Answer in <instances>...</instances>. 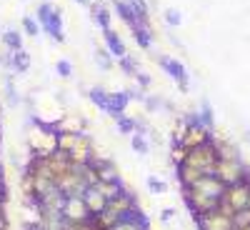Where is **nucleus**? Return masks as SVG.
I'll list each match as a JSON object with an SVG mask.
<instances>
[{"label": "nucleus", "mask_w": 250, "mask_h": 230, "mask_svg": "<svg viewBox=\"0 0 250 230\" xmlns=\"http://www.w3.org/2000/svg\"><path fill=\"white\" fill-rule=\"evenodd\" d=\"M35 18H38L40 28H43V33L50 35V40H55V43H65L62 13L50 5V0H40V5H38V10H35Z\"/></svg>", "instance_id": "nucleus-1"}, {"label": "nucleus", "mask_w": 250, "mask_h": 230, "mask_svg": "<svg viewBox=\"0 0 250 230\" xmlns=\"http://www.w3.org/2000/svg\"><path fill=\"white\" fill-rule=\"evenodd\" d=\"M185 163L193 165V168H198V170H203L205 175H213L215 163H218V150H215L213 140H208V143L198 145V148H190V150H188Z\"/></svg>", "instance_id": "nucleus-2"}, {"label": "nucleus", "mask_w": 250, "mask_h": 230, "mask_svg": "<svg viewBox=\"0 0 250 230\" xmlns=\"http://www.w3.org/2000/svg\"><path fill=\"white\" fill-rule=\"evenodd\" d=\"M28 145H30L33 155L48 158L53 150H58V130H45L43 125H35L28 133Z\"/></svg>", "instance_id": "nucleus-3"}, {"label": "nucleus", "mask_w": 250, "mask_h": 230, "mask_svg": "<svg viewBox=\"0 0 250 230\" xmlns=\"http://www.w3.org/2000/svg\"><path fill=\"white\" fill-rule=\"evenodd\" d=\"M213 175H215V178H220L225 185H233V183H240V180H245V175H248V168L243 165V160H240V158H238V160H223V158H218Z\"/></svg>", "instance_id": "nucleus-4"}, {"label": "nucleus", "mask_w": 250, "mask_h": 230, "mask_svg": "<svg viewBox=\"0 0 250 230\" xmlns=\"http://www.w3.org/2000/svg\"><path fill=\"white\" fill-rule=\"evenodd\" d=\"M183 198L188 203V208L195 213V215H203V213H210L218 208L220 198H213V195H205L198 188H183Z\"/></svg>", "instance_id": "nucleus-5"}, {"label": "nucleus", "mask_w": 250, "mask_h": 230, "mask_svg": "<svg viewBox=\"0 0 250 230\" xmlns=\"http://www.w3.org/2000/svg\"><path fill=\"white\" fill-rule=\"evenodd\" d=\"M158 65L178 83V88H180L183 93L190 90V78H188V70H185V65H183L180 60H175V58H170V55H160V58H158Z\"/></svg>", "instance_id": "nucleus-6"}, {"label": "nucleus", "mask_w": 250, "mask_h": 230, "mask_svg": "<svg viewBox=\"0 0 250 230\" xmlns=\"http://www.w3.org/2000/svg\"><path fill=\"white\" fill-rule=\"evenodd\" d=\"M223 200L233 208L238 213L240 208H248V200H250V180H240V183H233V185H225V193H223Z\"/></svg>", "instance_id": "nucleus-7"}, {"label": "nucleus", "mask_w": 250, "mask_h": 230, "mask_svg": "<svg viewBox=\"0 0 250 230\" xmlns=\"http://www.w3.org/2000/svg\"><path fill=\"white\" fill-rule=\"evenodd\" d=\"M195 220H198V228H200V230H235L233 218L225 215V213H220L218 208H215V210H210V213L195 215Z\"/></svg>", "instance_id": "nucleus-8"}, {"label": "nucleus", "mask_w": 250, "mask_h": 230, "mask_svg": "<svg viewBox=\"0 0 250 230\" xmlns=\"http://www.w3.org/2000/svg\"><path fill=\"white\" fill-rule=\"evenodd\" d=\"M188 120H190V128H188V133H185V138H183V143H180V145H185L188 150L198 148V145H203V143H208V140L213 138L210 128H208V125H203L198 118H188Z\"/></svg>", "instance_id": "nucleus-9"}, {"label": "nucleus", "mask_w": 250, "mask_h": 230, "mask_svg": "<svg viewBox=\"0 0 250 230\" xmlns=\"http://www.w3.org/2000/svg\"><path fill=\"white\" fill-rule=\"evenodd\" d=\"M62 218H68L70 223H80V220H88L93 218L85 200H83V195H68L65 198V205H62Z\"/></svg>", "instance_id": "nucleus-10"}, {"label": "nucleus", "mask_w": 250, "mask_h": 230, "mask_svg": "<svg viewBox=\"0 0 250 230\" xmlns=\"http://www.w3.org/2000/svg\"><path fill=\"white\" fill-rule=\"evenodd\" d=\"M90 145H93L90 135H88V133H80V135H78V140H75V145H73V148L68 150V155H70V163H73V165L90 163Z\"/></svg>", "instance_id": "nucleus-11"}, {"label": "nucleus", "mask_w": 250, "mask_h": 230, "mask_svg": "<svg viewBox=\"0 0 250 230\" xmlns=\"http://www.w3.org/2000/svg\"><path fill=\"white\" fill-rule=\"evenodd\" d=\"M128 103H130V93H128V90H118V93H110L105 113H108L110 118H115V120H118L120 115H125V108H128Z\"/></svg>", "instance_id": "nucleus-12"}, {"label": "nucleus", "mask_w": 250, "mask_h": 230, "mask_svg": "<svg viewBox=\"0 0 250 230\" xmlns=\"http://www.w3.org/2000/svg\"><path fill=\"white\" fill-rule=\"evenodd\" d=\"M190 188H198V190H203L205 195H213V198H223V193H225V183L220 178H215V175H203Z\"/></svg>", "instance_id": "nucleus-13"}, {"label": "nucleus", "mask_w": 250, "mask_h": 230, "mask_svg": "<svg viewBox=\"0 0 250 230\" xmlns=\"http://www.w3.org/2000/svg\"><path fill=\"white\" fill-rule=\"evenodd\" d=\"M83 200H85V205H88V210H90V215H95V213H100L103 208L108 205V200L103 198V193L98 190L95 185H90V188H85V193H83Z\"/></svg>", "instance_id": "nucleus-14"}, {"label": "nucleus", "mask_w": 250, "mask_h": 230, "mask_svg": "<svg viewBox=\"0 0 250 230\" xmlns=\"http://www.w3.org/2000/svg\"><path fill=\"white\" fill-rule=\"evenodd\" d=\"M103 38H105V48L110 50V55H113V58H123V55H128V48H125V43L120 40V35H118L113 28L103 30Z\"/></svg>", "instance_id": "nucleus-15"}, {"label": "nucleus", "mask_w": 250, "mask_h": 230, "mask_svg": "<svg viewBox=\"0 0 250 230\" xmlns=\"http://www.w3.org/2000/svg\"><path fill=\"white\" fill-rule=\"evenodd\" d=\"M203 175H205L203 170L193 168V165H188V163L178 165V183H180L183 188H190V185H195V183H198Z\"/></svg>", "instance_id": "nucleus-16"}, {"label": "nucleus", "mask_w": 250, "mask_h": 230, "mask_svg": "<svg viewBox=\"0 0 250 230\" xmlns=\"http://www.w3.org/2000/svg\"><path fill=\"white\" fill-rule=\"evenodd\" d=\"M115 13L120 15V20H123V23L128 25L130 30L140 25V20H138V15H135L133 5H130V3H125V0H115Z\"/></svg>", "instance_id": "nucleus-17"}, {"label": "nucleus", "mask_w": 250, "mask_h": 230, "mask_svg": "<svg viewBox=\"0 0 250 230\" xmlns=\"http://www.w3.org/2000/svg\"><path fill=\"white\" fill-rule=\"evenodd\" d=\"M133 38H135V43H138L143 50H150V48H153V33H150L148 23H140L138 28H133Z\"/></svg>", "instance_id": "nucleus-18"}, {"label": "nucleus", "mask_w": 250, "mask_h": 230, "mask_svg": "<svg viewBox=\"0 0 250 230\" xmlns=\"http://www.w3.org/2000/svg\"><path fill=\"white\" fill-rule=\"evenodd\" d=\"M10 68L15 73H28L30 70V53H25V48H20L10 55Z\"/></svg>", "instance_id": "nucleus-19"}, {"label": "nucleus", "mask_w": 250, "mask_h": 230, "mask_svg": "<svg viewBox=\"0 0 250 230\" xmlns=\"http://www.w3.org/2000/svg\"><path fill=\"white\" fill-rule=\"evenodd\" d=\"M95 188L103 193V198H105V200H110V198H115V195L123 193V183L120 180H98Z\"/></svg>", "instance_id": "nucleus-20"}, {"label": "nucleus", "mask_w": 250, "mask_h": 230, "mask_svg": "<svg viewBox=\"0 0 250 230\" xmlns=\"http://www.w3.org/2000/svg\"><path fill=\"white\" fill-rule=\"evenodd\" d=\"M98 170V180H120V170L115 168L113 160H105V163H98L95 165Z\"/></svg>", "instance_id": "nucleus-21"}, {"label": "nucleus", "mask_w": 250, "mask_h": 230, "mask_svg": "<svg viewBox=\"0 0 250 230\" xmlns=\"http://www.w3.org/2000/svg\"><path fill=\"white\" fill-rule=\"evenodd\" d=\"M83 130V118L80 115H65L58 123V133H80Z\"/></svg>", "instance_id": "nucleus-22"}, {"label": "nucleus", "mask_w": 250, "mask_h": 230, "mask_svg": "<svg viewBox=\"0 0 250 230\" xmlns=\"http://www.w3.org/2000/svg\"><path fill=\"white\" fill-rule=\"evenodd\" d=\"M3 45L8 48V50H20L23 48V33L20 30H15V28H8L5 33H3Z\"/></svg>", "instance_id": "nucleus-23"}, {"label": "nucleus", "mask_w": 250, "mask_h": 230, "mask_svg": "<svg viewBox=\"0 0 250 230\" xmlns=\"http://www.w3.org/2000/svg\"><path fill=\"white\" fill-rule=\"evenodd\" d=\"M90 13H93V20H95L103 30L110 28V13L103 8V3H93V5H90Z\"/></svg>", "instance_id": "nucleus-24"}, {"label": "nucleus", "mask_w": 250, "mask_h": 230, "mask_svg": "<svg viewBox=\"0 0 250 230\" xmlns=\"http://www.w3.org/2000/svg\"><path fill=\"white\" fill-rule=\"evenodd\" d=\"M130 148L138 153V155H148L150 153V143H148V138H145V133H133L130 135Z\"/></svg>", "instance_id": "nucleus-25"}, {"label": "nucleus", "mask_w": 250, "mask_h": 230, "mask_svg": "<svg viewBox=\"0 0 250 230\" xmlns=\"http://www.w3.org/2000/svg\"><path fill=\"white\" fill-rule=\"evenodd\" d=\"M88 98H90V103L95 108H100L103 113H105V108H108V98H110V93H105L103 88H90V93H88Z\"/></svg>", "instance_id": "nucleus-26"}, {"label": "nucleus", "mask_w": 250, "mask_h": 230, "mask_svg": "<svg viewBox=\"0 0 250 230\" xmlns=\"http://www.w3.org/2000/svg\"><path fill=\"white\" fill-rule=\"evenodd\" d=\"M20 25H23V33L30 35V38L40 35V23H38V18H33V15H23L20 18Z\"/></svg>", "instance_id": "nucleus-27"}, {"label": "nucleus", "mask_w": 250, "mask_h": 230, "mask_svg": "<svg viewBox=\"0 0 250 230\" xmlns=\"http://www.w3.org/2000/svg\"><path fill=\"white\" fill-rule=\"evenodd\" d=\"M145 185H148V190H150L153 195H165V193H168V183H165V180H160L158 175H148Z\"/></svg>", "instance_id": "nucleus-28"}, {"label": "nucleus", "mask_w": 250, "mask_h": 230, "mask_svg": "<svg viewBox=\"0 0 250 230\" xmlns=\"http://www.w3.org/2000/svg\"><path fill=\"white\" fill-rule=\"evenodd\" d=\"M115 125H118V133H120V135H133L135 128H138V123H135L133 118H125V115H120V118L115 120Z\"/></svg>", "instance_id": "nucleus-29"}, {"label": "nucleus", "mask_w": 250, "mask_h": 230, "mask_svg": "<svg viewBox=\"0 0 250 230\" xmlns=\"http://www.w3.org/2000/svg\"><path fill=\"white\" fill-rule=\"evenodd\" d=\"M188 128H190V120H188V118L175 120V123H173V143H183V138H185Z\"/></svg>", "instance_id": "nucleus-30"}, {"label": "nucleus", "mask_w": 250, "mask_h": 230, "mask_svg": "<svg viewBox=\"0 0 250 230\" xmlns=\"http://www.w3.org/2000/svg\"><path fill=\"white\" fill-rule=\"evenodd\" d=\"M95 63H98V68H103V70H113L110 50H108V48H98V50H95Z\"/></svg>", "instance_id": "nucleus-31"}, {"label": "nucleus", "mask_w": 250, "mask_h": 230, "mask_svg": "<svg viewBox=\"0 0 250 230\" xmlns=\"http://www.w3.org/2000/svg\"><path fill=\"white\" fill-rule=\"evenodd\" d=\"M118 65H120V70H123V73H128V75H133V78L140 73L138 63H135L130 55H123V58H118Z\"/></svg>", "instance_id": "nucleus-32"}, {"label": "nucleus", "mask_w": 250, "mask_h": 230, "mask_svg": "<svg viewBox=\"0 0 250 230\" xmlns=\"http://www.w3.org/2000/svg\"><path fill=\"white\" fill-rule=\"evenodd\" d=\"M185 158H188V148H185V145H180V143H173V148H170V160H173L175 168L185 163Z\"/></svg>", "instance_id": "nucleus-33"}, {"label": "nucleus", "mask_w": 250, "mask_h": 230, "mask_svg": "<svg viewBox=\"0 0 250 230\" xmlns=\"http://www.w3.org/2000/svg\"><path fill=\"white\" fill-rule=\"evenodd\" d=\"M80 133H58V150H70Z\"/></svg>", "instance_id": "nucleus-34"}, {"label": "nucleus", "mask_w": 250, "mask_h": 230, "mask_svg": "<svg viewBox=\"0 0 250 230\" xmlns=\"http://www.w3.org/2000/svg\"><path fill=\"white\" fill-rule=\"evenodd\" d=\"M233 225H235V230L250 225V208H240V210L233 215Z\"/></svg>", "instance_id": "nucleus-35"}, {"label": "nucleus", "mask_w": 250, "mask_h": 230, "mask_svg": "<svg viewBox=\"0 0 250 230\" xmlns=\"http://www.w3.org/2000/svg\"><path fill=\"white\" fill-rule=\"evenodd\" d=\"M130 5H133L140 23H148V3H145V0H130Z\"/></svg>", "instance_id": "nucleus-36"}, {"label": "nucleus", "mask_w": 250, "mask_h": 230, "mask_svg": "<svg viewBox=\"0 0 250 230\" xmlns=\"http://www.w3.org/2000/svg\"><path fill=\"white\" fill-rule=\"evenodd\" d=\"M55 73H58L60 78H70V75H73V63L65 60V58H60V60L55 63Z\"/></svg>", "instance_id": "nucleus-37"}, {"label": "nucleus", "mask_w": 250, "mask_h": 230, "mask_svg": "<svg viewBox=\"0 0 250 230\" xmlns=\"http://www.w3.org/2000/svg\"><path fill=\"white\" fill-rule=\"evenodd\" d=\"M165 23H168L170 28H178V25L183 23V15H180L175 8H168V10H165Z\"/></svg>", "instance_id": "nucleus-38"}, {"label": "nucleus", "mask_w": 250, "mask_h": 230, "mask_svg": "<svg viewBox=\"0 0 250 230\" xmlns=\"http://www.w3.org/2000/svg\"><path fill=\"white\" fill-rule=\"evenodd\" d=\"M70 230H100V228L93 218H88V220H80V223H70Z\"/></svg>", "instance_id": "nucleus-39"}, {"label": "nucleus", "mask_w": 250, "mask_h": 230, "mask_svg": "<svg viewBox=\"0 0 250 230\" xmlns=\"http://www.w3.org/2000/svg\"><path fill=\"white\" fill-rule=\"evenodd\" d=\"M8 198V188H5V175H3V168H0V203H5Z\"/></svg>", "instance_id": "nucleus-40"}, {"label": "nucleus", "mask_w": 250, "mask_h": 230, "mask_svg": "<svg viewBox=\"0 0 250 230\" xmlns=\"http://www.w3.org/2000/svg\"><path fill=\"white\" fill-rule=\"evenodd\" d=\"M175 218V210H173V208H165V210L160 213V223H170Z\"/></svg>", "instance_id": "nucleus-41"}, {"label": "nucleus", "mask_w": 250, "mask_h": 230, "mask_svg": "<svg viewBox=\"0 0 250 230\" xmlns=\"http://www.w3.org/2000/svg\"><path fill=\"white\" fill-rule=\"evenodd\" d=\"M75 3H80L83 8H90V5H93V0H75Z\"/></svg>", "instance_id": "nucleus-42"}, {"label": "nucleus", "mask_w": 250, "mask_h": 230, "mask_svg": "<svg viewBox=\"0 0 250 230\" xmlns=\"http://www.w3.org/2000/svg\"><path fill=\"white\" fill-rule=\"evenodd\" d=\"M3 228H8V225H5V218H3V213H0V230H3Z\"/></svg>", "instance_id": "nucleus-43"}, {"label": "nucleus", "mask_w": 250, "mask_h": 230, "mask_svg": "<svg viewBox=\"0 0 250 230\" xmlns=\"http://www.w3.org/2000/svg\"><path fill=\"white\" fill-rule=\"evenodd\" d=\"M240 230H250V225H248V228H240Z\"/></svg>", "instance_id": "nucleus-44"}, {"label": "nucleus", "mask_w": 250, "mask_h": 230, "mask_svg": "<svg viewBox=\"0 0 250 230\" xmlns=\"http://www.w3.org/2000/svg\"><path fill=\"white\" fill-rule=\"evenodd\" d=\"M93 3H103V0H93Z\"/></svg>", "instance_id": "nucleus-45"}, {"label": "nucleus", "mask_w": 250, "mask_h": 230, "mask_svg": "<svg viewBox=\"0 0 250 230\" xmlns=\"http://www.w3.org/2000/svg\"><path fill=\"white\" fill-rule=\"evenodd\" d=\"M0 40H3V33H0Z\"/></svg>", "instance_id": "nucleus-46"}, {"label": "nucleus", "mask_w": 250, "mask_h": 230, "mask_svg": "<svg viewBox=\"0 0 250 230\" xmlns=\"http://www.w3.org/2000/svg\"><path fill=\"white\" fill-rule=\"evenodd\" d=\"M0 115H3V108H0Z\"/></svg>", "instance_id": "nucleus-47"}, {"label": "nucleus", "mask_w": 250, "mask_h": 230, "mask_svg": "<svg viewBox=\"0 0 250 230\" xmlns=\"http://www.w3.org/2000/svg\"><path fill=\"white\" fill-rule=\"evenodd\" d=\"M23 3H25V0H23Z\"/></svg>", "instance_id": "nucleus-48"}]
</instances>
